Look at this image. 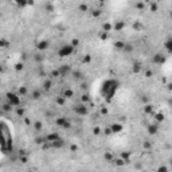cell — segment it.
I'll return each instance as SVG.
<instances>
[{
    "instance_id": "cell-1",
    "label": "cell",
    "mask_w": 172,
    "mask_h": 172,
    "mask_svg": "<svg viewBox=\"0 0 172 172\" xmlns=\"http://www.w3.org/2000/svg\"><path fill=\"white\" fill-rule=\"evenodd\" d=\"M73 51H74V47L73 46H69V45H65L59 51V55L61 56H66V55H70V54H73Z\"/></svg>"
}]
</instances>
